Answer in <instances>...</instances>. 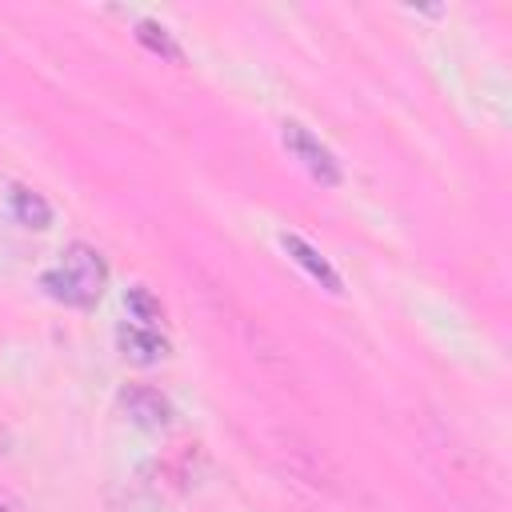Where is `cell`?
Returning <instances> with one entry per match:
<instances>
[{
    "label": "cell",
    "mask_w": 512,
    "mask_h": 512,
    "mask_svg": "<svg viewBox=\"0 0 512 512\" xmlns=\"http://www.w3.org/2000/svg\"><path fill=\"white\" fill-rule=\"evenodd\" d=\"M0 512H28V504L16 496V492H8V488H0Z\"/></svg>",
    "instance_id": "obj_9"
},
{
    "label": "cell",
    "mask_w": 512,
    "mask_h": 512,
    "mask_svg": "<svg viewBox=\"0 0 512 512\" xmlns=\"http://www.w3.org/2000/svg\"><path fill=\"white\" fill-rule=\"evenodd\" d=\"M124 304H128V312H132V320H140L144 328H152L156 320H164V308H160V300L144 288V284H136V288H128L124 292Z\"/></svg>",
    "instance_id": "obj_8"
},
{
    "label": "cell",
    "mask_w": 512,
    "mask_h": 512,
    "mask_svg": "<svg viewBox=\"0 0 512 512\" xmlns=\"http://www.w3.org/2000/svg\"><path fill=\"white\" fill-rule=\"evenodd\" d=\"M116 348L136 368H152L168 356V340L156 328H144V324H116Z\"/></svg>",
    "instance_id": "obj_4"
},
{
    "label": "cell",
    "mask_w": 512,
    "mask_h": 512,
    "mask_svg": "<svg viewBox=\"0 0 512 512\" xmlns=\"http://www.w3.org/2000/svg\"><path fill=\"white\" fill-rule=\"evenodd\" d=\"M4 248H8V240H4V232H0V252H4Z\"/></svg>",
    "instance_id": "obj_10"
},
{
    "label": "cell",
    "mask_w": 512,
    "mask_h": 512,
    "mask_svg": "<svg viewBox=\"0 0 512 512\" xmlns=\"http://www.w3.org/2000/svg\"><path fill=\"white\" fill-rule=\"evenodd\" d=\"M44 292L60 304H72V308H92L100 296H104V284H108V264L104 256L84 244V240H72L60 256L56 268H48L40 276Z\"/></svg>",
    "instance_id": "obj_1"
},
{
    "label": "cell",
    "mask_w": 512,
    "mask_h": 512,
    "mask_svg": "<svg viewBox=\"0 0 512 512\" xmlns=\"http://www.w3.org/2000/svg\"><path fill=\"white\" fill-rule=\"evenodd\" d=\"M280 144L288 148V156L316 180V184H324V188H336L340 184V160H336V152L328 148V144H320L304 124H296V120H284L280 124Z\"/></svg>",
    "instance_id": "obj_2"
},
{
    "label": "cell",
    "mask_w": 512,
    "mask_h": 512,
    "mask_svg": "<svg viewBox=\"0 0 512 512\" xmlns=\"http://www.w3.org/2000/svg\"><path fill=\"white\" fill-rule=\"evenodd\" d=\"M8 208H12L16 224H24V228H36V232L52 228V204L28 184H12L8 188Z\"/></svg>",
    "instance_id": "obj_6"
},
{
    "label": "cell",
    "mask_w": 512,
    "mask_h": 512,
    "mask_svg": "<svg viewBox=\"0 0 512 512\" xmlns=\"http://www.w3.org/2000/svg\"><path fill=\"white\" fill-rule=\"evenodd\" d=\"M136 40L152 52V56H160V60H172V64H184V48L172 40V32L164 28V24H156V20H136Z\"/></svg>",
    "instance_id": "obj_7"
},
{
    "label": "cell",
    "mask_w": 512,
    "mask_h": 512,
    "mask_svg": "<svg viewBox=\"0 0 512 512\" xmlns=\"http://www.w3.org/2000/svg\"><path fill=\"white\" fill-rule=\"evenodd\" d=\"M280 248H284V252H288V260H292V264H300L316 284H324L328 292H340V272H336V268H332V264H328V260H324V256H320L304 236L284 232V236H280Z\"/></svg>",
    "instance_id": "obj_5"
},
{
    "label": "cell",
    "mask_w": 512,
    "mask_h": 512,
    "mask_svg": "<svg viewBox=\"0 0 512 512\" xmlns=\"http://www.w3.org/2000/svg\"><path fill=\"white\" fill-rule=\"evenodd\" d=\"M120 412H124L136 428H144V432H164V428H172V404H168V396H160V392L148 388V384H124V388H120Z\"/></svg>",
    "instance_id": "obj_3"
},
{
    "label": "cell",
    "mask_w": 512,
    "mask_h": 512,
    "mask_svg": "<svg viewBox=\"0 0 512 512\" xmlns=\"http://www.w3.org/2000/svg\"><path fill=\"white\" fill-rule=\"evenodd\" d=\"M0 452H4V432H0Z\"/></svg>",
    "instance_id": "obj_11"
}]
</instances>
